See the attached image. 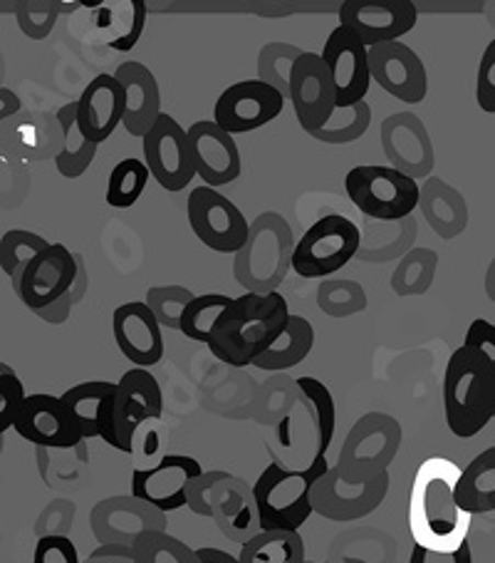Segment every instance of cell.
<instances>
[{"label": "cell", "instance_id": "cell-55", "mask_svg": "<svg viewBox=\"0 0 495 563\" xmlns=\"http://www.w3.org/2000/svg\"><path fill=\"white\" fill-rule=\"evenodd\" d=\"M82 563H137L130 547H97Z\"/></svg>", "mask_w": 495, "mask_h": 563}, {"label": "cell", "instance_id": "cell-52", "mask_svg": "<svg viewBox=\"0 0 495 563\" xmlns=\"http://www.w3.org/2000/svg\"><path fill=\"white\" fill-rule=\"evenodd\" d=\"M221 470H209L203 472L201 477H196L191 482L189 487V504L187 507L196 514V517H209L211 519V494L216 489V484L223 479Z\"/></svg>", "mask_w": 495, "mask_h": 563}, {"label": "cell", "instance_id": "cell-48", "mask_svg": "<svg viewBox=\"0 0 495 563\" xmlns=\"http://www.w3.org/2000/svg\"><path fill=\"white\" fill-rule=\"evenodd\" d=\"M27 400L21 377L8 363H0V432H8L15 427L18 415Z\"/></svg>", "mask_w": 495, "mask_h": 563}, {"label": "cell", "instance_id": "cell-38", "mask_svg": "<svg viewBox=\"0 0 495 563\" xmlns=\"http://www.w3.org/2000/svg\"><path fill=\"white\" fill-rule=\"evenodd\" d=\"M436 268H439V254L434 249H412L392 274V288L396 296H426L434 286Z\"/></svg>", "mask_w": 495, "mask_h": 563}, {"label": "cell", "instance_id": "cell-6", "mask_svg": "<svg viewBox=\"0 0 495 563\" xmlns=\"http://www.w3.org/2000/svg\"><path fill=\"white\" fill-rule=\"evenodd\" d=\"M404 440L400 420L386 412H367L349 427L335 470L349 484H367L390 474Z\"/></svg>", "mask_w": 495, "mask_h": 563}, {"label": "cell", "instance_id": "cell-57", "mask_svg": "<svg viewBox=\"0 0 495 563\" xmlns=\"http://www.w3.org/2000/svg\"><path fill=\"white\" fill-rule=\"evenodd\" d=\"M75 258H77V276H75L72 288H70V298L77 306L87 296V290H90V268H87L82 254H75Z\"/></svg>", "mask_w": 495, "mask_h": 563}, {"label": "cell", "instance_id": "cell-11", "mask_svg": "<svg viewBox=\"0 0 495 563\" xmlns=\"http://www.w3.org/2000/svg\"><path fill=\"white\" fill-rule=\"evenodd\" d=\"M283 107L285 97L275 87L266 85L263 80H243L228 85L218 95L216 107H213V122L223 132L236 137V134H248L266 128V124L280 118Z\"/></svg>", "mask_w": 495, "mask_h": 563}, {"label": "cell", "instance_id": "cell-26", "mask_svg": "<svg viewBox=\"0 0 495 563\" xmlns=\"http://www.w3.org/2000/svg\"><path fill=\"white\" fill-rule=\"evenodd\" d=\"M112 333L120 353L134 367L149 371L164 357L161 325L144 300H132V303H124L114 310Z\"/></svg>", "mask_w": 495, "mask_h": 563}, {"label": "cell", "instance_id": "cell-28", "mask_svg": "<svg viewBox=\"0 0 495 563\" xmlns=\"http://www.w3.org/2000/svg\"><path fill=\"white\" fill-rule=\"evenodd\" d=\"M67 412L82 432L85 440L100 437L116 450L114 432V402H116V383L110 380H87L75 387H67L60 395Z\"/></svg>", "mask_w": 495, "mask_h": 563}, {"label": "cell", "instance_id": "cell-13", "mask_svg": "<svg viewBox=\"0 0 495 563\" xmlns=\"http://www.w3.org/2000/svg\"><path fill=\"white\" fill-rule=\"evenodd\" d=\"M419 11L412 0H347L339 5V25L352 31L367 47L396 43L414 31Z\"/></svg>", "mask_w": 495, "mask_h": 563}, {"label": "cell", "instance_id": "cell-23", "mask_svg": "<svg viewBox=\"0 0 495 563\" xmlns=\"http://www.w3.org/2000/svg\"><path fill=\"white\" fill-rule=\"evenodd\" d=\"M13 430L23 440L47 450H72L85 440L60 397L45 393L27 395Z\"/></svg>", "mask_w": 495, "mask_h": 563}, {"label": "cell", "instance_id": "cell-10", "mask_svg": "<svg viewBox=\"0 0 495 563\" xmlns=\"http://www.w3.org/2000/svg\"><path fill=\"white\" fill-rule=\"evenodd\" d=\"M169 519L151 504L134 494L106 497L97 501L90 511V529L100 547H137L142 537L151 531H167Z\"/></svg>", "mask_w": 495, "mask_h": 563}, {"label": "cell", "instance_id": "cell-8", "mask_svg": "<svg viewBox=\"0 0 495 563\" xmlns=\"http://www.w3.org/2000/svg\"><path fill=\"white\" fill-rule=\"evenodd\" d=\"M362 229L342 213H327L305 231L293 254V271L303 278H325L357 258Z\"/></svg>", "mask_w": 495, "mask_h": 563}, {"label": "cell", "instance_id": "cell-39", "mask_svg": "<svg viewBox=\"0 0 495 563\" xmlns=\"http://www.w3.org/2000/svg\"><path fill=\"white\" fill-rule=\"evenodd\" d=\"M151 172L144 159H122L110 172V184H106L104 201L112 209H132L134 203L142 199L144 189H147Z\"/></svg>", "mask_w": 495, "mask_h": 563}, {"label": "cell", "instance_id": "cell-46", "mask_svg": "<svg viewBox=\"0 0 495 563\" xmlns=\"http://www.w3.org/2000/svg\"><path fill=\"white\" fill-rule=\"evenodd\" d=\"M137 563H201L199 551L171 537L169 531H151L134 547Z\"/></svg>", "mask_w": 495, "mask_h": 563}, {"label": "cell", "instance_id": "cell-5", "mask_svg": "<svg viewBox=\"0 0 495 563\" xmlns=\"http://www.w3.org/2000/svg\"><path fill=\"white\" fill-rule=\"evenodd\" d=\"M295 239L290 223L275 211H266L250 221V236L236 258L233 278L246 294H278V288L293 271Z\"/></svg>", "mask_w": 495, "mask_h": 563}, {"label": "cell", "instance_id": "cell-44", "mask_svg": "<svg viewBox=\"0 0 495 563\" xmlns=\"http://www.w3.org/2000/svg\"><path fill=\"white\" fill-rule=\"evenodd\" d=\"M369 124H372V107L364 102L352 107H337L333 120L323 130L310 134V137L323 144H352L364 137Z\"/></svg>", "mask_w": 495, "mask_h": 563}, {"label": "cell", "instance_id": "cell-3", "mask_svg": "<svg viewBox=\"0 0 495 563\" xmlns=\"http://www.w3.org/2000/svg\"><path fill=\"white\" fill-rule=\"evenodd\" d=\"M443 412L449 430L471 440L495 420V361L463 343L446 363Z\"/></svg>", "mask_w": 495, "mask_h": 563}, {"label": "cell", "instance_id": "cell-41", "mask_svg": "<svg viewBox=\"0 0 495 563\" xmlns=\"http://www.w3.org/2000/svg\"><path fill=\"white\" fill-rule=\"evenodd\" d=\"M47 246L50 244H47L43 236H37L27 229L5 231L3 239H0V268H3V274L11 278L13 288L21 284V276L27 264H31L37 254H43Z\"/></svg>", "mask_w": 495, "mask_h": 563}, {"label": "cell", "instance_id": "cell-15", "mask_svg": "<svg viewBox=\"0 0 495 563\" xmlns=\"http://www.w3.org/2000/svg\"><path fill=\"white\" fill-rule=\"evenodd\" d=\"M382 152L390 167L414 181L431 177L436 154L431 134L414 112H396L382 122Z\"/></svg>", "mask_w": 495, "mask_h": 563}, {"label": "cell", "instance_id": "cell-16", "mask_svg": "<svg viewBox=\"0 0 495 563\" xmlns=\"http://www.w3.org/2000/svg\"><path fill=\"white\" fill-rule=\"evenodd\" d=\"M290 102L307 134L323 130L337 110V90L323 55L305 51L290 77Z\"/></svg>", "mask_w": 495, "mask_h": 563}, {"label": "cell", "instance_id": "cell-18", "mask_svg": "<svg viewBox=\"0 0 495 563\" xmlns=\"http://www.w3.org/2000/svg\"><path fill=\"white\" fill-rule=\"evenodd\" d=\"M206 472L199 460L189 454H167L154 467L132 472V492L134 497L151 504L159 511L169 514L183 509L189 504L191 482Z\"/></svg>", "mask_w": 495, "mask_h": 563}, {"label": "cell", "instance_id": "cell-2", "mask_svg": "<svg viewBox=\"0 0 495 563\" xmlns=\"http://www.w3.org/2000/svg\"><path fill=\"white\" fill-rule=\"evenodd\" d=\"M290 316L288 300L280 294H243L218 318L209 351L230 367H250L283 333Z\"/></svg>", "mask_w": 495, "mask_h": 563}, {"label": "cell", "instance_id": "cell-30", "mask_svg": "<svg viewBox=\"0 0 495 563\" xmlns=\"http://www.w3.org/2000/svg\"><path fill=\"white\" fill-rule=\"evenodd\" d=\"M92 11V25L102 43L116 53H130L142 41L147 25V3L144 0H100L82 3Z\"/></svg>", "mask_w": 495, "mask_h": 563}, {"label": "cell", "instance_id": "cell-29", "mask_svg": "<svg viewBox=\"0 0 495 563\" xmlns=\"http://www.w3.org/2000/svg\"><path fill=\"white\" fill-rule=\"evenodd\" d=\"M114 77L124 85V90H127V114H124L122 128L127 130L132 137L144 140L164 114L157 77H154L147 65L134 60L116 67Z\"/></svg>", "mask_w": 495, "mask_h": 563}, {"label": "cell", "instance_id": "cell-1", "mask_svg": "<svg viewBox=\"0 0 495 563\" xmlns=\"http://www.w3.org/2000/svg\"><path fill=\"white\" fill-rule=\"evenodd\" d=\"M461 474L463 470L446 457L426 460L416 470L409 497V531L416 547L451 553L469 543L471 514L455 497Z\"/></svg>", "mask_w": 495, "mask_h": 563}, {"label": "cell", "instance_id": "cell-24", "mask_svg": "<svg viewBox=\"0 0 495 563\" xmlns=\"http://www.w3.org/2000/svg\"><path fill=\"white\" fill-rule=\"evenodd\" d=\"M211 519L218 531L233 543H248L258 533H263L260 514L254 497V484L236 477V474H223L211 494Z\"/></svg>", "mask_w": 495, "mask_h": 563}, {"label": "cell", "instance_id": "cell-19", "mask_svg": "<svg viewBox=\"0 0 495 563\" xmlns=\"http://www.w3.org/2000/svg\"><path fill=\"white\" fill-rule=\"evenodd\" d=\"M323 60L333 77L337 90V107H352L367 100L372 85V65H369V47L359 37L337 25L327 35L323 47Z\"/></svg>", "mask_w": 495, "mask_h": 563}, {"label": "cell", "instance_id": "cell-47", "mask_svg": "<svg viewBox=\"0 0 495 563\" xmlns=\"http://www.w3.org/2000/svg\"><path fill=\"white\" fill-rule=\"evenodd\" d=\"M193 290L187 286H154L147 290V303L151 313L157 316L161 328L181 330V318L193 303Z\"/></svg>", "mask_w": 495, "mask_h": 563}, {"label": "cell", "instance_id": "cell-60", "mask_svg": "<svg viewBox=\"0 0 495 563\" xmlns=\"http://www.w3.org/2000/svg\"><path fill=\"white\" fill-rule=\"evenodd\" d=\"M485 296H488L495 303V256L491 261L488 271H485Z\"/></svg>", "mask_w": 495, "mask_h": 563}, {"label": "cell", "instance_id": "cell-36", "mask_svg": "<svg viewBox=\"0 0 495 563\" xmlns=\"http://www.w3.org/2000/svg\"><path fill=\"white\" fill-rule=\"evenodd\" d=\"M240 563H307L305 541L297 531H263L243 543Z\"/></svg>", "mask_w": 495, "mask_h": 563}, {"label": "cell", "instance_id": "cell-37", "mask_svg": "<svg viewBox=\"0 0 495 563\" xmlns=\"http://www.w3.org/2000/svg\"><path fill=\"white\" fill-rule=\"evenodd\" d=\"M295 385H297V393L303 395L310 415H313L315 434H317V452L315 454H323V457H327V450H329V444H333L335 430H337L335 397H333V393H329V387L325 383H319L317 377H297Z\"/></svg>", "mask_w": 495, "mask_h": 563}, {"label": "cell", "instance_id": "cell-43", "mask_svg": "<svg viewBox=\"0 0 495 563\" xmlns=\"http://www.w3.org/2000/svg\"><path fill=\"white\" fill-rule=\"evenodd\" d=\"M80 3H60V0H23V3H13V15L25 37L31 41H45L55 31L57 18L63 13H72V8Z\"/></svg>", "mask_w": 495, "mask_h": 563}, {"label": "cell", "instance_id": "cell-14", "mask_svg": "<svg viewBox=\"0 0 495 563\" xmlns=\"http://www.w3.org/2000/svg\"><path fill=\"white\" fill-rule=\"evenodd\" d=\"M164 395L159 380L144 367H132L116 383L114 402V432L116 450L124 454L134 452V437L139 427L149 420H161Z\"/></svg>", "mask_w": 495, "mask_h": 563}, {"label": "cell", "instance_id": "cell-42", "mask_svg": "<svg viewBox=\"0 0 495 563\" xmlns=\"http://www.w3.org/2000/svg\"><path fill=\"white\" fill-rule=\"evenodd\" d=\"M367 290L357 280L327 278L317 288V308L329 318H349L367 310Z\"/></svg>", "mask_w": 495, "mask_h": 563}, {"label": "cell", "instance_id": "cell-12", "mask_svg": "<svg viewBox=\"0 0 495 563\" xmlns=\"http://www.w3.org/2000/svg\"><path fill=\"white\" fill-rule=\"evenodd\" d=\"M144 162L157 179L161 189L167 191H183L189 189L193 177H199L196 167H193L191 144H189V130L164 112L154 130L142 140Z\"/></svg>", "mask_w": 495, "mask_h": 563}, {"label": "cell", "instance_id": "cell-31", "mask_svg": "<svg viewBox=\"0 0 495 563\" xmlns=\"http://www.w3.org/2000/svg\"><path fill=\"white\" fill-rule=\"evenodd\" d=\"M419 211L436 236L451 241L469 229V203L463 194L449 181L429 177L421 184Z\"/></svg>", "mask_w": 495, "mask_h": 563}, {"label": "cell", "instance_id": "cell-32", "mask_svg": "<svg viewBox=\"0 0 495 563\" xmlns=\"http://www.w3.org/2000/svg\"><path fill=\"white\" fill-rule=\"evenodd\" d=\"M416 234H419V223L414 217L367 223L357 258L364 264H390L394 258L402 261L412 249H416Z\"/></svg>", "mask_w": 495, "mask_h": 563}, {"label": "cell", "instance_id": "cell-22", "mask_svg": "<svg viewBox=\"0 0 495 563\" xmlns=\"http://www.w3.org/2000/svg\"><path fill=\"white\" fill-rule=\"evenodd\" d=\"M372 80L406 104H419L429 92V75L421 57L404 43H384L369 47Z\"/></svg>", "mask_w": 495, "mask_h": 563}, {"label": "cell", "instance_id": "cell-20", "mask_svg": "<svg viewBox=\"0 0 495 563\" xmlns=\"http://www.w3.org/2000/svg\"><path fill=\"white\" fill-rule=\"evenodd\" d=\"M77 276L75 251L65 244H50L43 254H37L23 271L21 284L13 290L23 300L25 308L43 310L70 294Z\"/></svg>", "mask_w": 495, "mask_h": 563}, {"label": "cell", "instance_id": "cell-53", "mask_svg": "<svg viewBox=\"0 0 495 563\" xmlns=\"http://www.w3.org/2000/svg\"><path fill=\"white\" fill-rule=\"evenodd\" d=\"M469 345L481 347L485 355H491L495 361V325L485 318H475L473 323L465 330V341Z\"/></svg>", "mask_w": 495, "mask_h": 563}, {"label": "cell", "instance_id": "cell-7", "mask_svg": "<svg viewBox=\"0 0 495 563\" xmlns=\"http://www.w3.org/2000/svg\"><path fill=\"white\" fill-rule=\"evenodd\" d=\"M345 189L349 201L372 221H402L419 209L421 184L392 167L369 164L347 172Z\"/></svg>", "mask_w": 495, "mask_h": 563}, {"label": "cell", "instance_id": "cell-59", "mask_svg": "<svg viewBox=\"0 0 495 563\" xmlns=\"http://www.w3.org/2000/svg\"><path fill=\"white\" fill-rule=\"evenodd\" d=\"M196 551H199L201 563H240L238 556H230V553L223 549L206 547V549H196Z\"/></svg>", "mask_w": 495, "mask_h": 563}, {"label": "cell", "instance_id": "cell-50", "mask_svg": "<svg viewBox=\"0 0 495 563\" xmlns=\"http://www.w3.org/2000/svg\"><path fill=\"white\" fill-rule=\"evenodd\" d=\"M33 563H82L77 547L65 533H45L37 539Z\"/></svg>", "mask_w": 495, "mask_h": 563}, {"label": "cell", "instance_id": "cell-33", "mask_svg": "<svg viewBox=\"0 0 495 563\" xmlns=\"http://www.w3.org/2000/svg\"><path fill=\"white\" fill-rule=\"evenodd\" d=\"M313 345H315L313 323L303 316H290L283 333H280L273 341V345L258 357L254 367L268 373L290 371V367L300 365L310 353H313Z\"/></svg>", "mask_w": 495, "mask_h": 563}, {"label": "cell", "instance_id": "cell-34", "mask_svg": "<svg viewBox=\"0 0 495 563\" xmlns=\"http://www.w3.org/2000/svg\"><path fill=\"white\" fill-rule=\"evenodd\" d=\"M455 497L471 517L495 511V446H488L469 462L455 487Z\"/></svg>", "mask_w": 495, "mask_h": 563}, {"label": "cell", "instance_id": "cell-40", "mask_svg": "<svg viewBox=\"0 0 495 563\" xmlns=\"http://www.w3.org/2000/svg\"><path fill=\"white\" fill-rule=\"evenodd\" d=\"M305 55L303 47L293 43H268L258 53V80L275 87V90L290 100V77H293L295 63Z\"/></svg>", "mask_w": 495, "mask_h": 563}, {"label": "cell", "instance_id": "cell-25", "mask_svg": "<svg viewBox=\"0 0 495 563\" xmlns=\"http://www.w3.org/2000/svg\"><path fill=\"white\" fill-rule=\"evenodd\" d=\"M191 157L196 174L211 189L226 187L240 177V152L233 134L223 132L213 120H199L189 128Z\"/></svg>", "mask_w": 495, "mask_h": 563}, {"label": "cell", "instance_id": "cell-51", "mask_svg": "<svg viewBox=\"0 0 495 563\" xmlns=\"http://www.w3.org/2000/svg\"><path fill=\"white\" fill-rule=\"evenodd\" d=\"M475 102L485 114H495V37L485 45L475 77Z\"/></svg>", "mask_w": 495, "mask_h": 563}, {"label": "cell", "instance_id": "cell-61", "mask_svg": "<svg viewBox=\"0 0 495 563\" xmlns=\"http://www.w3.org/2000/svg\"><path fill=\"white\" fill-rule=\"evenodd\" d=\"M307 563H315V561H307Z\"/></svg>", "mask_w": 495, "mask_h": 563}, {"label": "cell", "instance_id": "cell-35", "mask_svg": "<svg viewBox=\"0 0 495 563\" xmlns=\"http://www.w3.org/2000/svg\"><path fill=\"white\" fill-rule=\"evenodd\" d=\"M57 120H60L65 130V150L60 152V157L55 159V167L65 179H80L82 174L92 167V162L97 157V144L87 140L80 130L77 100L63 104L60 110H57Z\"/></svg>", "mask_w": 495, "mask_h": 563}, {"label": "cell", "instance_id": "cell-56", "mask_svg": "<svg viewBox=\"0 0 495 563\" xmlns=\"http://www.w3.org/2000/svg\"><path fill=\"white\" fill-rule=\"evenodd\" d=\"M72 308H75V303H72L70 294H67L65 298L57 300V303L47 306L43 310H35V316L41 318V320H45V323H50V325H63L65 320L72 316Z\"/></svg>", "mask_w": 495, "mask_h": 563}, {"label": "cell", "instance_id": "cell-27", "mask_svg": "<svg viewBox=\"0 0 495 563\" xmlns=\"http://www.w3.org/2000/svg\"><path fill=\"white\" fill-rule=\"evenodd\" d=\"M124 114H127V90L116 80L114 73L97 75L77 100L80 130L97 147L110 140L120 124H124Z\"/></svg>", "mask_w": 495, "mask_h": 563}, {"label": "cell", "instance_id": "cell-9", "mask_svg": "<svg viewBox=\"0 0 495 563\" xmlns=\"http://www.w3.org/2000/svg\"><path fill=\"white\" fill-rule=\"evenodd\" d=\"M189 227L203 246H209L216 254H233L246 246L250 236V223L243 217V211L221 191L206 187L191 189L189 203Z\"/></svg>", "mask_w": 495, "mask_h": 563}, {"label": "cell", "instance_id": "cell-58", "mask_svg": "<svg viewBox=\"0 0 495 563\" xmlns=\"http://www.w3.org/2000/svg\"><path fill=\"white\" fill-rule=\"evenodd\" d=\"M23 114V102L11 87H0V120L8 122Z\"/></svg>", "mask_w": 495, "mask_h": 563}, {"label": "cell", "instance_id": "cell-4", "mask_svg": "<svg viewBox=\"0 0 495 563\" xmlns=\"http://www.w3.org/2000/svg\"><path fill=\"white\" fill-rule=\"evenodd\" d=\"M329 464L323 454H315L305 470H288L280 462H270L254 484L256 507L263 531H297L313 517V487L327 474Z\"/></svg>", "mask_w": 495, "mask_h": 563}, {"label": "cell", "instance_id": "cell-17", "mask_svg": "<svg viewBox=\"0 0 495 563\" xmlns=\"http://www.w3.org/2000/svg\"><path fill=\"white\" fill-rule=\"evenodd\" d=\"M390 494V474L367 484H349L335 467L313 487V509L327 521H357L382 507Z\"/></svg>", "mask_w": 495, "mask_h": 563}, {"label": "cell", "instance_id": "cell-21", "mask_svg": "<svg viewBox=\"0 0 495 563\" xmlns=\"http://www.w3.org/2000/svg\"><path fill=\"white\" fill-rule=\"evenodd\" d=\"M3 157L18 162L57 159L65 150V130L57 112H23L0 128Z\"/></svg>", "mask_w": 495, "mask_h": 563}, {"label": "cell", "instance_id": "cell-54", "mask_svg": "<svg viewBox=\"0 0 495 563\" xmlns=\"http://www.w3.org/2000/svg\"><path fill=\"white\" fill-rule=\"evenodd\" d=\"M409 563H473V551H471V543H465V547L451 553L414 547Z\"/></svg>", "mask_w": 495, "mask_h": 563}, {"label": "cell", "instance_id": "cell-45", "mask_svg": "<svg viewBox=\"0 0 495 563\" xmlns=\"http://www.w3.org/2000/svg\"><path fill=\"white\" fill-rule=\"evenodd\" d=\"M230 306H233V298L223 294L196 296L181 318V333L191 338V341L209 345L213 328H216L218 318L226 313Z\"/></svg>", "mask_w": 495, "mask_h": 563}, {"label": "cell", "instance_id": "cell-49", "mask_svg": "<svg viewBox=\"0 0 495 563\" xmlns=\"http://www.w3.org/2000/svg\"><path fill=\"white\" fill-rule=\"evenodd\" d=\"M0 187H3V191H0V201H3L5 211L21 207L33 189V179L31 172L25 167V162L3 157V162H0Z\"/></svg>", "mask_w": 495, "mask_h": 563}]
</instances>
